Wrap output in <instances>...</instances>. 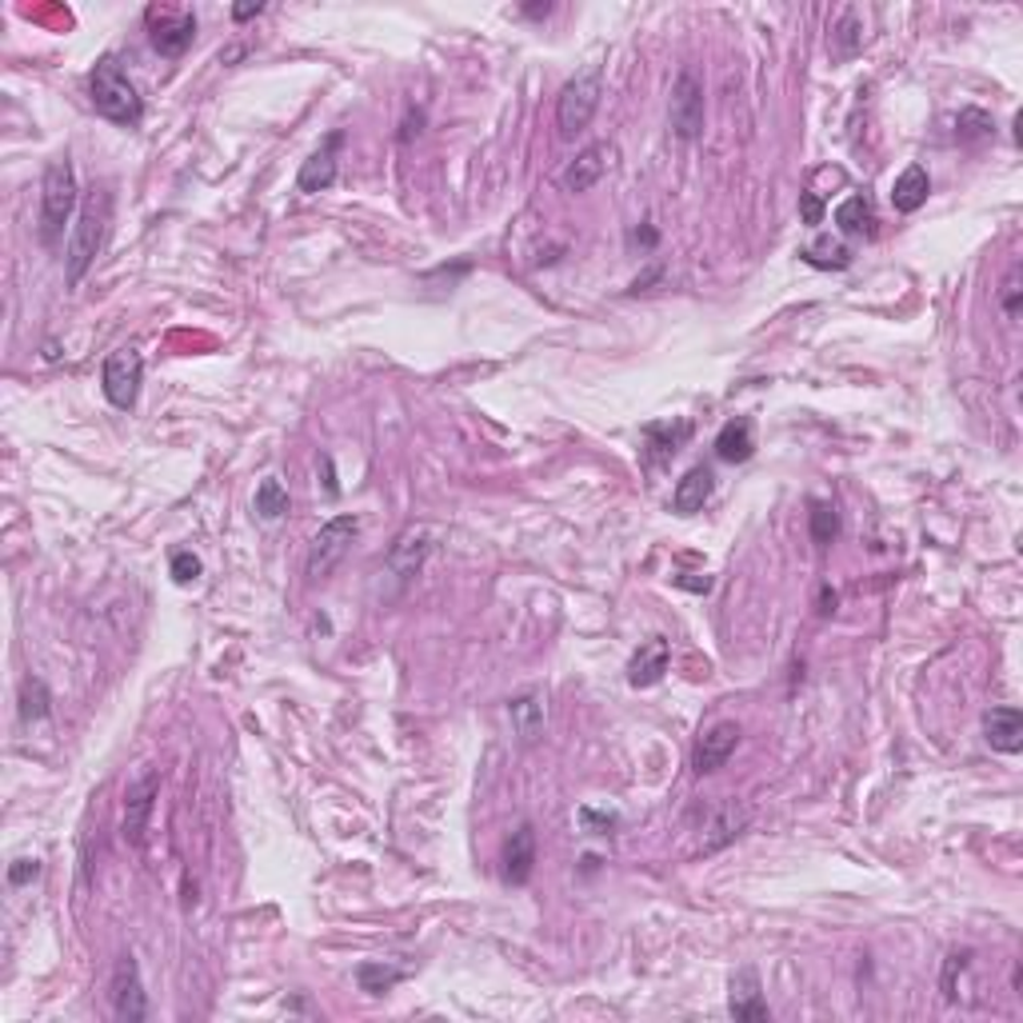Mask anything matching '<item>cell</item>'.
<instances>
[{"instance_id": "cell-6", "label": "cell", "mask_w": 1023, "mask_h": 1023, "mask_svg": "<svg viewBox=\"0 0 1023 1023\" xmlns=\"http://www.w3.org/2000/svg\"><path fill=\"white\" fill-rule=\"evenodd\" d=\"M436 540H440V528H428V524L404 528L384 556V576H392L396 588H408L420 576V567L428 564V556L436 552Z\"/></svg>"}, {"instance_id": "cell-25", "label": "cell", "mask_w": 1023, "mask_h": 1023, "mask_svg": "<svg viewBox=\"0 0 1023 1023\" xmlns=\"http://www.w3.org/2000/svg\"><path fill=\"white\" fill-rule=\"evenodd\" d=\"M836 224L844 236H872L875 233V209L872 200L863 197V192H856V197H848L844 204L836 209Z\"/></svg>"}, {"instance_id": "cell-31", "label": "cell", "mask_w": 1023, "mask_h": 1023, "mask_svg": "<svg viewBox=\"0 0 1023 1023\" xmlns=\"http://www.w3.org/2000/svg\"><path fill=\"white\" fill-rule=\"evenodd\" d=\"M839 536V516H836V508H827V504H815L812 508V540L815 544H832Z\"/></svg>"}, {"instance_id": "cell-7", "label": "cell", "mask_w": 1023, "mask_h": 1023, "mask_svg": "<svg viewBox=\"0 0 1023 1023\" xmlns=\"http://www.w3.org/2000/svg\"><path fill=\"white\" fill-rule=\"evenodd\" d=\"M145 25H149L152 49L161 57H180V52L197 40V16L188 9H169V4H152L145 13Z\"/></svg>"}, {"instance_id": "cell-36", "label": "cell", "mask_w": 1023, "mask_h": 1023, "mask_svg": "<svg viewBox=\"0 0 1023 1023\" xmlns=\"http://www.w3.org/2000/svg\"><path fill=\"white\" fill-rule=\"evenodd\" d=\"M1020 292H1023V288H1020V269H1011V276L1003 280V312H1008L1011 321L1020 316Z\"/></svg>"}, {"instance_id": "cell-1", "label": "cell", "mask_w": 1023, "mask_h": 1023, "mask_svg": "<svg viewBox=\"0 0 1023 1023\" xmlns=\"http://www.w3.org/2000/svg\"><path fill=\"white\" fill-rule=\"evenodd\" d=\"M109 224H112V192L109 188H92L88 200L80 204V216H76V224H73V240H68V284H76L92 269V260H97L100 248H104Z\"/></svg>"}, {"instance_id": "cell-32", "label": "cell", "mask_w": 1023, "mask_h": 1023, "mask_svg": "<svg viewBox=\"0 0 1023 1023\" xmlns=\"http://www.w3.org/2000/svg\"><path fill=\"white\" fill-rule=\"evenodd\" d=\"M579 827L588 836H612L620 827V820L612 812H596V808H579Z\"/></svg>"}, {"instance_id": "cell-38", "label": "cell", "mask_w": 1023, "mask_h": 1023, "mask_svg": "<svg viewBox=\"0 0 1023 1023\" xmlns=\"http://www.w3.org/2000/svg\"><path fill=\"white\" fill-rule=\"evenodd\" d=\"M820 604H824V608H820L824 616H827V612H836V592H832V588H824V596H820Z\"/></svg>"}, {"instance_id": "cell-17", "label": "cell", "mask_w": 1023, "mask_h": 1023, "mask_svg": "<svg viewBox=\"0 0 1023 1023\" xmlns=\"http://www.w3.org/2000/svg\"><path fill=\"white\" fill-rule=\"evenodd\" d=\"M340 140H345V136L333 133V136H328V145H324L321 152H312L309 161L300 164V176H297L300 192H324V188H333V180H336V149H340Z\"/></svg>"}, {"instance_id": "cell-11", "label": "cell", "mask_w": 1023, "mask_h": 1023, "mask_svg": "<svg viewBox=\"0 0 1023 1023\" xmlns=\"http://www.w3.org/2000/svg\"><path fill=\"white\" fill-rule=\"evenodd\" d=\"M736 744H740V724H736V720H720V724H712L700 736L696 752H691V772H696V776H708V772H715V768H724L727 756L736 752Z\"/></svg>"}, {"instance_id": "cell-8", "label": "cell", "mask_w": 1023, "mask_h": 1023, "mask_svg": "<svg viewBox=\"0 0 1023 1023\" xmlns=\"http://www.w3.org/2000/svg\"><path fill=\"white\" fill-rule=\"evenodd\" d=\"M140 380H145V360L136 348H116L109 360H104V372H100V384H104V396H109L112 408H128L136 404L140 396Z\"/></svg>"}, {"instance_id": "cell-2", "label": "cell", "mask_w": 1023, "mask_h": 1023, "mask_svg": "<svg viewBox=\"0 0 1023 1023\" xmlns=\"http://www.w3.org/2000/svg\"><path fill=\"white\" fill-rule=\"evenodd\" d=\"M76 212V173L68 152L45 169L40 180V245H57L64 236V224L73 221Z\"/></svg>"}, {"instance_id": "cell-14", "label": "cell", "mask_w": 1023, "mask_h": 1023, "mask_svg": "<svg viewBox=\"0 0 1023 1023\" xmlns=\"http://www.w3.org/2000/svg\"><path fill=\"white\" fill-rule=\"evenodd\" d=\"M536 872V832L532 824H520L504 844V879L512 888H524Z\"/></svg>"}, {"instance_id": "cell-24", "label": "cell", "mask_w": 1023, "mask_h": 1023, "mask_svg": "<svg viewBox=\"0 0 1023 1023\" xmlns=\"http://www.w3.org/2000/svg\"><path fill=\"white\" fill-rule=\"evenodd\" d=\"M691 436V424L688 420H676V424H648L644 428V440H648V460L652 464H660V460L676 457L679 445Z\"/></svg>"}, {"instance_id": "cell-27", "label": "cell", "mask_w": 1023, "mask_h": 1023, "mask_svg": "<svg viewBox=\"0 0 1023 1023\" xmlns=\"http://www.w3.org/2000/svg\"><path fill=\"white\" fill-rule=\"evenodd\" d=\"M812 269H848L851 264V252L839 240H832V236H820V240H812V245L800 252Z\"/></svg>"}, {"instance_id": "cell-23", "label": "cell", "mask_w": 1023, "mask_h": 1023, "mask_svg": "<svg viewBox=\"0 0 1023 1023\" xmlns=\"http://www.w3.org/2000/svg\"><path fill=\"white\" fill-rule=\"evenodd\" d=\"M927 192H932V180H927L924 164H908L891 185V204H896V212H915L924 209Z\"/></svg>"}, {"instance_id": "cell-4", "label": "cell", "mask_w": 1023, "mask_h": 1023, "mask_svg": "<svg viewBox=\"0 0 1023 1023\" xmlns=\"http://www.w3.org/2000/svg\"><path fill=\"white\" fill-rule=\"evenodd\" d=\"M600 97H604V85H600V68H584L564 85L560 100H556V124H560V136H576L592 124L596 109H600Z\"/></svg>"}, {"instance_id": "cell-22", "label": "cell", "mask_w": 1023, "mask_h": 1023, "mask_svg": "<svg viewBox=\"0 0 1023 1023\" xmlns=\"http://www.w3.org/2000/svg\"><path fill=\"white\" fill-rule=\"evenodd\" d=\"M508 715H512V727H516L520 744H532L544 732V720H548L544 696L540 691H524V696H516V700L508 703Z\"/></svg>"}, {"instance_id": "cell-28", "label": "cell", "mask_w": 1023, "mask_h": 1023, "mask_svg": "<svg viewBox=\"0 0 1023 1023\" xmlns=\"http://www.w3.org/2000/svg\"><path fill=\"white\" fill-rule=\"evenodd\" d=\"M49 688H45V679H25L21 684V720L25 724H37V720H49Z\"/></svg>"}, {"instance_id": "cell-35", "label": "cell", "mask_w": 1023, "mask_h": 1023, "mask_svg": "<svg viewBox=\"0 0 1023 1023\" xmlns=\"http://www.w3.org/2000/svg\"><path fill=\"white\" fill-rule=\"evenodd\" d=\"M800 221L812 224V228H815V224H824V200H820V192H815V188H808V192L800 197Z\"/></svg>"}, {"instance_id": "cell-16", "label": "cell", "mask_w": 1023, "mask_h": 1023, "mask_svg": "<svg viewBox=\"0 0 1023 1023\" xmlns=\"http://www.w3.org/2000/svg\"><path fill=\"white\" fill-rule=\"evenodd\" d=\"M984 736L996 752L1015 756L1023 748V712L1020 708H991L984 715Z\"/></svg>"}, {"instance_id": "cell-5", "label": "cell", "mask_w": 1023, "mask_h": 1023, "mask_svg": "<svg viewBox=\"0 0 1023 1023\" xmlns=\"http://www.w3.org/2000/svg\"><path fill=\"white\" fill-rule=\"evenodd\" d=\"M360 536V520L357 516H333L328 524H324L316 536H312L309 544V560H304V576L312 579V584H321V579H328L340 567V560L348 556V548H352V540Z\"/></svg>"}, {"instance_id": "cell-3", "label": "cell", "mask_w": 1023, "mask_h": 1023, "mask_svg": "<svg viewBox=\"0 0 1023 1023\" xmlns=\"http://www.w3.org/2000/svg\"><path fill=\"white\" fill-rule=\"evenodd\" d=\"M92 104H97L100 116H109L112 124H140L145 104H140L133 80L124 76L116 57H100L97 68H92Z\"/></svg>"}, {"instance_id": "cell-21", "label": "cell", "mask_w": 1023, "mask_h": 1023, "mask_svg": "<svg viewBox=\"0 0 1023 1023\" xmlns=\"http://www.w3.org/2000/svg\"><path fill=\"white\" fill-rule=\"evenodd\" d=\"M712 488H715V481L703 464L700 469H688L684 472V481L676 484V492H672V508H676L679 516H691V512H700V508L708 504Z\"/></svg>"}, {"instance_id": "cell-15", "label": "cell", "mask_w": 1023, "mask_h": 1023, "mask_svg": "<svg viewBox=\"0 0 1023 1023\" xmlns=\"http://www.w3.org/2000/svg\"><path fill=\"white\" fill-rule=\"evenodd\" d=\"M668 660H672L668 640H660V636L644 640L640 648H636V656H632V664H628V684L632 688H652V684H660L664 672H668Z\"/></svg>"}, {"instance_id": "cell-33", "label": "cell", "mask_w": 1023, "mask_h": 1023, "mask_svg": "<svg viewBox=\"0 0 1023 1023\" xmlns=\"http://www.w3.org/2000/svg\"><path fill=\"white\" fill-rule=\"evenodd\" d=\"M40 875V860H28V856H21V860L9 863V884L13 888H25V884H33Z\"/></svg>"}, {"instance_id": "cell-12", "label": "cell", "mask_w": 1023, "mask_h": 1023, "mask_svg": "<svg viewBox=\"0 0 1023 1023\" xmlns=\"http://www.w3.org/2000/svg\"><path fill=\"white\" fill-rule=\"evenodd\" d=\"M157 796H161V776H157V772H145V776L128 788V796H124V839H128V844H140V839H145V827H149Z\"/></svg>"}, {"instance_id": "cell-39", "label": "cell", "mask_w": 1023, "mask_h": 1023, "mask_svg": "<svg viewBox=\"0 0 1023 1023\" xmlns=\"http://www.w3.org/2000/svg\"><path fill=\"white\" fill-rule=\"evenodd\" d=\"M528 16H548L552 13V4H532V9H524Z\"/></svg>"}, {"instance_id": "cell-9", "label": "cell", "mask_w": 1023, "mask_h": 1023, "mask_svg": "<svg viewBox=\"0 0 1023 1023\" xmlns=\"http://www.w3.org/2000/svg\"><path fill=\"white\" fill-rule=\"evenodd\" d=\"M668 121L679 140H696L703 133V80L691 68L676 76L672 85V104H668Z\"/></svg>"}, {"instance_id": "cell-29", "label": "cell", "mask_w": 1023, "mask_h": 1023, "mask_svg": "<svg viewBox=\"0 0 1023 1023\" xmlns=\"http://www.w3.org/2000/svg\"><path fill=\"white\" fill-rule=\"evenodd\" d=\"M357 980L369 996H384V991H392V987L404 980V972H400V968H384V963H360Z\"/></svg>"}, {"instance_id": "cell-34", "label": "cell", "mask_w": 1023, "mask_h": 1023, "mask_svg": "<svg viewBox=\"0 0 1023 1023\" xmlns=\"http://www.w3.org/2000/svg\"><path fill=\"white\" fill-rule=\"evenodd\" d=\"M200 576V560L192 552H176L173 556V579L176 584H192Z\"/></svg>"}, {"instance_id": "cell-18", "label": "cell", "mask_w": 1023, "mask_h": 1023, "mask_svg": "<svg viewBox=\"0 0 1023 1023\" xmlns=\"http://www.w3.org/2000/svg\"><path fill=\"white\" fill-rule=\"evenodd\" d=\"M756 452V428L748 416H736L727 420L724 428H720V436H715V457L724 460V464H744V460H752Z\"/></svg>"}, {"instance_id": "cell-30", "label": "cell", "mask_w": 1023, "mask_h": 1023, "mask_svg": "<svg viewBox=\"0 0 1023 1023\" xmlns=\"http://www.w3.org/2000/svg\"><path fill=\"white\" fill-rule=\"evenodd\" d=\"M284 512H288V492H284V484L276 481V476L260 481V488H257V516L280 520Z\"/></svg>"}, {"instance_id": "cell-13", "label": "cell", "mask_w": 1023, "mask_h": 1023, "mask_svg": "<svg viewBox=\"0 0 1023 1023\" xmlns=\"http://www.w3.org/2000/svg\"><path fill=\"white\" fill-rule=\"evenodd\" d=\"M612 161H616V145H608V140H600V145H588V149L579 152L576 161L564 169L560 185H564L567 192H588L592 185H600V176L612 169Z\"/></svg>"}, {"instance_id": "cell-10", "label": "cell", "mask_w": 1023, "mask_h": 1023, "mask_svg": "<svg viewBox=\"0 0 1023 1023\" xmlns=\"http://www.w3.org/2000/svg\"><path fill=\"white\" fill-rule=\"evenodd\" d=\"M112 1015L124 1023L149 1020V999H145V984H140V968H136L128 951L112 968Z\"/></svg>"}, {"instance_id": "cell-20", "label": "cell", "mask_w": 1023, "mask_h": 1023, "mask_svg": "<svg viewBox=\"0 0 1023 1023\" xmlns=\"http://www.w3.org/2000/svg\"><path fill=\"white\" fill-rule=\"evenodd\" d=\"M727 1008H732V1015H736V1020H768V1015H772V1011H768V1003H764V996H760V980H756L752 968L732 980Z\"/></svg>"}, {"instance_id": "cell-19", "label": "cell", "mask_w": 1023, "mask_h": 1023, "mask_svg": "<svg viewBox=\"0 0 1023 1023\" xmlns=\"http://www.w3.org/2000/svg\"><path fill=\"white\" fill-rule=\"evenodd\" d=\"M748 820H752V812H748L744 803H720L712 812V820H708V827H703V851H715V848H724V844H732V839L748 827Z\"/></svg>"}, {"instance_id": "cell-26", "label": "cell", "mask_w": 1023, "mask_h": 1023, "mask_svg": "<svg viewBox=\"0 0 1023 1023\" xmlns=\"http://www.w3.org/2000/svg\"><path fill=\"white\" fill-rule=\"evenodd\" d=\"M832 49H836L839 61H848L863 49V16L860 9H844L839 21L832 25Z\"/></svg>"}, {"instance_id": "cell-37", "label": "cell", "mask_w": 1023, "mask_h": 1023, "mask_svg": "<svg viewBox=\"0 0 1023 1023\" xmlns=\"http://www.w3.org/2000/svg\"><path fill=\"white\" fill-rule=\"evenodd\" d=\"M260 13H264V4H260V0H257V4H236V9H233L236 21H248V16H260Z\"/></svg>"}]
</instances>
